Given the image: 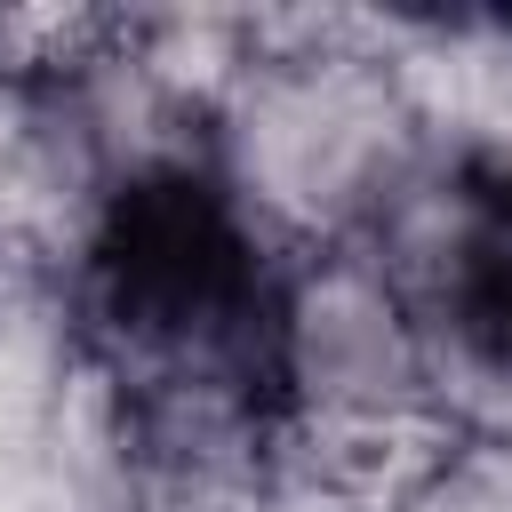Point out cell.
I'll use <instances>...</instances> for the list:
<instances>
[{
	"mask_svg": "<svg viewBox=\"0 0 512 512\" xmlns=\"http://www.w3.org/2000/svg\"><path fill=\"white\" fill-rule=\"evenodd\" d=\"M120 208L128 200L80 120L72 88L0 72V256L96 272Z\"/></svg>",
	"mask_w": 512,
	"mask_h": 512,
	"instance_id": "cell-3",
	"label": "cell"
},
{
	"mask_svg": "<svg viewBox=\"0 0 512 512\" xmlns=\"http://www.w3.org/2000/svg\"><path fill=\"white\" fill-rule=\"evenodd\" d=\"M464 312H488L512 328V184H488V232H480V288Z\"/></svg>",
	"mask_w": 512,
	"mask_h": 512,
	"instance_id": "cell-6",
	"label": "cell"
},
{
	"mask_svg": "<svg viewBox=\"0 0 512 512\" xmlns=\"http://www.w3.org/2000/svg\"><path fill=\"white\" fill-rule=\"evenodd\" d=\"M408 8H248L256 64L208 112V192L264 264L352 248L440 160L392 80Z\"/></svg>",
	"mask_w": 512,
	"mask_h": 512,
	"instance_id": "cell-1",
	"label": "cell"
},
{
	"mask_svg": "<svg viewBox=\"0 0 512 512\" xmlns=\"http://www.w3.org/2000/svg\"><path fill=\"white\" fill-rule=\"evenodd\" d=\"M120 40L144 56V72L184 96L200 120L240 88V72L256 64V40H248V8H128L120 16Z\"/></svg>",
	"mask_w": 512,
	"mask_h": 512,
	"instance_id": "cell-4",
	"label": "cell"
},
{
	"mask_svg": "<svg viewBox=\"0 0 512 512\" xmlns=\"http://www.w3.org/2000/svg\"><path fill=\"white\" fill-rule=\"evenodd\" d=\"M272 384H280V416H440L416 304L352 248L280 272Z\"/></svg>",
	"mask_w": 512,
	"mask_h": 512,
	"instance_id": "cell-2",
	"label": "cell"
},
{
	"mask_svg": "<svg viewBox=\"0 0 512 512\" xmlns=\"http://www.w3.org/2000/svg\"><path fill=\"white\" fill-rule=\"evenodd\" d=\"M400 512H512V448L456 432V448L432 464V480Z\"/></svg>",
	"mask_w": 512,
	"mask_h": 512,
	"instance_id": "cell-5",
	"label": "cell"
}]
</instances>
